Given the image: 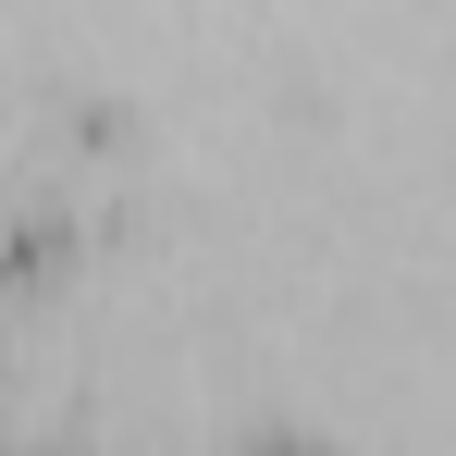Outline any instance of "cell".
I'll use <instances>...</instances> for the list:
<instances>
[{"mask_svg": "<svg viewBox=\"0 0 456 456\" xmlns=\"http://www.w3.org/2000/svg\"><path fill=\"white\" fill-rule=\"evenodd\" d=\"M247 456H321V444H308V432H272V444H247Z\"/></svg>", "mask_w": 456, "mask_h": 456, "instance_id": "1", "label": "cell"}]
</instances>
